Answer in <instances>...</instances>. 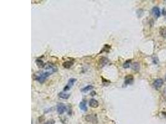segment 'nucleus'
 <instances>
[{"label": "nucleus", "instance_id": "f257e3e1", "mask_svg": "<svg viewBox=\"0 0 166 124\" xmlns=\"http://www.w3.org/2000/svg\"><path fill=\"white\" fill-rule=\"evenodd\" d=\"M57 71V68L55 65L48 63L46 64L42 70L34 74V80L37 81L39 83H43L49 76H51L53 73H55Z\"/></svg>", "mask_w": 166, "mask_h": 124}, {"label": "nucleus", "instance_id": "f03ea898", "mask_svg": "<svg viewBox=\"0 0 166 124\" xmlns=\"http://www.w3.org/2000/svg\"><path fill=\"white\" fill-rule=\"evenodd\" d=\"M85 120L86 122L93 124H97L98 123V118L96 114H88L86 115Z\"/></svg>", "mask_w": 166, "mask_h": 124}, {"label": "nucleus", "instance_id": "7ed1b4c3", "mask_svg": "<svg viewBox=\"0 0 166 124\" xmlns=\"http://www.w3.org/2000/svg\"><path fill=\"white\" fill-rule=\"evenodd\" d=\"M77 81V79L75 78H70L68 81V84L64 87V91H67L70 90L72 88V87L73 86V85L75 84V82Z\"/></svg>", "mask_w": 166, "mask_h": 124}, {"label": "nucleus", "instance_id": "20e7f679", "mask_svg": "<svg viewBox=\"0 0 166 124\" xmlns=\"http://www.w3.org/2000/svg\"><path fill=\"white\" fill-rule=\"evenodd\" d=\"M57 112L58 114L61 115V114H63L65 111H67V107L65 104H58L57 106Z\"/></svg>", "mask_w": 166, "mask_h": 124}, {"label": "nucleus", "instance_id": "39448f33", "mask_svg": "<svg viewBox=\"0 0 166 124\" xmlns=\"http://www.w3.org/2000/svg\"><path fill=\"white\" fill-rule=\"evenodd\" d=\"M163 84H164V81L162 79L158 78L154 81V83H153V86L154 87L155 89L156 90H159L160 87L162 86Z\"/></svg>", "mask_w": 166, "mask_h": 124}, {"label": "nucleus", "instance_id": "423d86ee", "mask_svg": "<svg viewBox=\"0 0 166 124\" xmlns=\"http://www.w3.org/2000/svg\"><path fill=\"white\" fill-rule=\"evenodd\" d=\"M152 14L156 18H158L160 16V10L158 7H154L152 9Z\"/></svg>", "mask_w": 166, "mask_h": 124}, {"label": "nucleus", "instance_id": "0eeeda50", "mask_svg": "<svg viewBox=\"0 0 166 124\" xmlns=\"http://www.w3.org/2000/svg\"><path fill=\"white\" fill-rule=\"evenodd\" d=\"M109 62L108 58H107L106 57H102L100 60H99V66L100 68H103V66H105Z\"/></svg>", "mask_w": 166, "mask_h": 124}, {"label": "nucleus", "instance_id": "6e6552de", "mask_svg": "<svg viewBox=\"0 0 166 124\" xmlns=\"http://www.w3.org/2000/svg\"><path fill=\"white\" fill-rule=\"evenodd\" d=\"M89 105L92 108H97L99 105L98 101L95 99H91L89 101Z\"/></svg>", "mask_w": 166, "mask_h": 124}, {"label": "nucleus", "instance_id": "1a4fd4ad", "mask_svg": "<svg viewBox=\"0 0 166 124\" xmlns=\"http://www.w3.org/2000/svg\"><path fill=\"white\" fill-rule=\"evenodd\" d=\"M134 81V78L132 75H128L125 77V84L126 85L132 84Z\"/></svg>", "mask_w": 166, "mask_h": 124}, {"label": "nucleus", "instance_id": "9d476101", "mask_svg": "<svg viewBox=\"0 0 166 124\" xmlns=\"http://www.w3.org/2000/svg\"><path fill=\"white\" fill-rule=\"evenodd\" d=\"M73 63H74L73 61H65V62H64L63 63H62V66L65 68H70L73 66Z\"/></svg>", "mask_w": 166, "mask_h": 124}, {"label": "nucleus", "instance_id": "9b49d317", "mask_svg": "<svg viewBox=\"0 0 166 124\" xmlns=\"http://www.w3.org/2000/svg\"><path fill=\"white\" fill-rule=\"evenodd\" d=\"M79 107L82 111L86 112L87 111V106H86V101H82L79 104Z\"/></svg>", "mask_w": 166, "mask_h": 124}, {"label": "nucleus", "instance_id": "f8f14e48", "mask_svg": "<svg viewBox=\"0 0 166 124\" xmlns=\"http://www.w3.org/2000/svg\"><path fill=\"white\" fill-rule=\"evenodd\" d=\"M70 94H67V93H65L64 92H61V93L58 94V96H59L60 98L63 99H67L69 98Z\"/></svg>", "mask_w": 166, "mask_h": 124}, {"label": "nucleus", "instance_id": "ddd939ff", "mask_svg": "<svg viewBox=\"0 0 166 124\" xmlns=\"http://www.w3.org/2000/svg\"><path fill=\"white\" fill-rule=\"evenodd\" d=\"M36 63L37 65V66L39 68H44L46 65V64L44 63V62L40 59H36Z\"/></svg>", "mask_w": 166, "mask_h": 124}, {"label": "nucleus", "instance_id": "4468645a", "mask_svg": "<svg viewBox=\"0 0 166 124\" xmlns=\"http://www.w3.org/2000/svg\"><path fill=\"white\" fill-rule=\"evenodd\" d=\"M160 34L163 38L166 39V27H161L159 29Z\"/></svg>", "mask_w": 166, "mask_h": 124}, {"label": "nucleus", "instance_id": "2eb2a0df", "mask_svg": "<svg viewBox=\"0 0 166 124\" xmlns=\"http://www.w3.org/2000/svg\"><path fill=\"white\" fill-rule=\"evenodd\" d=\"M93 88V86H92V85H88V86H86L85 87H83V88H82V90H81V91H82V93H86V92L92 90Z\"/></svg>", "mask_w": 166, "mask_h": 124}, {"label": "nucleus", "instance_id": "dca6fc26", "mask_svg": "<svg viewBox=\"0 0 166 124\" xmlns=\"http://www.w3.org/2000/svg\"><path fill=\"white\" fill-rule=\"evenodd\" d=\"M132 68L133 70L136 71V72H138V71L139 70L140 65H139V64L138 63V62H135L132 65Z\"/></svg>", "mask_w": 166, "mask_h": 124}, {"label": "nucleus", "instance_id": "f3484780", "mask_svg": "<svg viewBox=\"0 0 166 124\" xmlns=\"http://www.w3.org/2000/svg\"><path fill=\"white\" fill-rule=\"evenodd\" d=\"M131 63V60H128L124 63L123 66L124 68H128L130 67Z\"/></svg>", "mask_w": 166, "mask_h": 124}, {"label": "nucleus", "instance_id": "a211bd4d", "mask_svg": "<svg viewBox=\"0 0 166 124\" xmlns=\"http://www.w3.org/2000/svg\"><path fill=\"white\" fill-rule=\"evenodd\" d=\"M55 121L54 120L51 119V120H49L48 121H47V122H46L44 124H55Z\"/></svg>", "mask_w": 166, "mask_h": 124}, {"label": "nucleus", "instance_id": "6ab92c4d", "mask_svg": "<svg viewBox=\"0 0 166 124\" xmlns=\"http://www.w3.org/2000/svg\"><path fill=\"white\" fill-rule=\"evenodd\" d=\"M165 81H166V75H165Z\"/></svg>", "mask_w": 166, "mask_h": 124}]
</instances>
